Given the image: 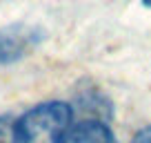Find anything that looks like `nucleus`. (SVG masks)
Segmentation results:
<instances>
[{"mask_svg":"<svg viewBox=\"0 0 151 143\" xmlns=\"http://www.w3.org/2000/svg\"><path fill=\"white\" fill-rule=\"evenodd\" d=\"M73 112L62 101H47L27 110L14 123V143H65Z\"/></svg>","mask_w":151,"mask_h":143,"instance_id":"obj_1","label":"nucleus"},{"mask_svg":"<svg viewBox=\"0 0 151 143\" xmlns=\"http://www.w3.org/2000/svg\"><path fill=\"white\" fill-rule=\"evenodd\" d=\"M45 40V31L33 25H7L0 27V65L22 61Z\"/></svg>","mask_w":151,"mask_h":143,"instance_id":"obj_2","label":"nucleus"},{"mask_svg":"<svg viewBox=\"0 0 151 143\" xmlns=\"http://www.w3.org/2000/svg\"><path fill=\"white\" fill-rule=\"evenodd\" d=\"M65 143H118L111 128L102 121H82L73 125L67 134Z\"/></svg>","mask_w":151,"mask_h":143,"instance_id":"obj_3","label":"nucleus"},{"mask_svg":"<svg viewBox=\"0 0 151 143\" xmlns=\"http://www.w3.org/2000/svg\"><path fill=\"white\" fill-rule=\"evenodd\" d=\"M131 143H151V125H147L140 132H136V136L131 139Z\"/></svg>","mask_w":151,"mask_h":143,"instance_id":"obj_4","label":"nucleus"},{"mask_svg":"<svg viewBox=\"0 0 151 143\" xmlns=\"http://www.w3.org/2000/svg\"><path fill=\"white\" fill-rule=\"evenodd\" d=\"M142 5H145L147 9H151V0H142Z\"/></svg>","mask_w":151,"mask_h":143,"instance_id":"obj_5","label":"nucleus"}]
</instances>
